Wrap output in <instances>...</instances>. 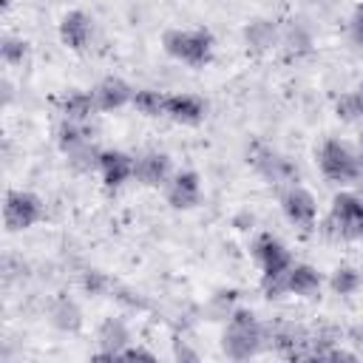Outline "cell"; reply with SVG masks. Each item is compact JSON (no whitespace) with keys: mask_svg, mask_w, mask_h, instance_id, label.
<instances>
[{"mask_svg":"<svg viewBox=\"0 0 363 363\" xmlns=\"http://www.w3.org/2000/svg\"><path fill=\"white\" fill-rule=\"evenodd\" d=\"M264 346V326L258 323L252 309H233L227 318V329L221 337V349L230 360H250Z\"/></svg>","mask_w":363,"mask_h":363,"instance_id":"cell-1","label":"cell"},{"mask_svg":"<svg viewBox=\"0 0 363 363\" xmlns=\"http://www.w3.org/2000/svg\"><path fill=\"white\" fill-rule=\"evenodd\" d=\"M162 48L167 57L184 62L190 68H201L213 60L216 40L207 28H170L162 37Z\"/></svg>","mask_w":363,"mask_h":363,"instance_id":"cell-2","label":"cell"},{"mask_svg":"<svg viewBox=\"0 0 363 363\" xmlns=\"http://www.w3.org/2000/svg\"><path fill=\"white\" fill-rule=\"evenodd\" d=\"M323 230L332 238H363V199L357 193H337L332 199Z\"/></svg>","mask_w":363,"mask_h":363,"instance_id":"cell-3","label":"cell"},{"mask_svg":"<svg viewBox=\"0 0 363 363\" xmlns=\"http://www.w3.org/2000/svg\"><path fill=\"white\" fill-rule=\"evenodd\" d=\"M318 164L323 170V176L329 182L337 184H354L360 176V162H357V150H352L346 142L340 139H326L318 150Z\"/></svg>","mask_w":363,"mask_h":363,"instance_id":"cell-4","label":"cell"},{"mask_svg":"<svg viewBox=\"0 0 363 363\" xmlns=\"http://www.w3.org/2000/svg\"><path fill=\"white\" fill-rule=\"evenodd\" d=\"M247 162L269 182V184H295L298 182V167L284 156L278 153L275 147L269 145H261V142H252L250 150H247Z\"/></svg>","mask_w":363,"mask_h":363,"instance_id":"cell-5","label":"cell"},{"mask_svg":"<svg viewBox=\"0 0 363 363\" xmlns=\"http://www.w3.org/2000/svg\"><path fill=\"white\" fill-rule=\"evenodd\" d=\"M43 213H45V207H43V199L37 193H31V190H9L6 193L3 221H6L9 233H20V230L34 227L43 218Z\"/></svg>","mask_w":363,"mask_h":363,"instance_id":"cell-6","label":"cell"},{"mask_svg":"<svg viewBox=\"0 0 363 363\" xmlns=\"http://www.w3.org/2000/svg\"><path fill=\"white\" fill-rule=\"evenodd\" d=\"M281 210H284L286 221L295 224V227L303 230V233H309V230L315 227V221H318V201H315V196H312L306 187H301V184H289V187L281 193Z\"/></svg>","mask_w":363,"mask_h":363,"instance_id":"cell-7","label":"cell"},{"mask_svg":"<svg viewBox=\"0 0 363 363\" xmlns=\"http://www.w3.org/2000/svg\"><path fill=\"white\" fill-rule=\"evenodd\" d=\"M164 199L173 210H193L201 204V179L196 170H176L164 184Z\"/></svg>","mask_w":363,"mask_h":363,"instance_id":"cell-8","label":"cell"},{"mask_svg":"<svg viewBox=\"0 0 363 363\" xmlns=\"http://www.w3.org/2000/svg\"><path fill=\"white\" fill-rule=\"evenodd\" d=\"M252 258L258 261L261 272L264 275H284L295 261L289 255V250L269 233H261L255 241H252Z\"/></svg>","mask_w":363,"mask_h":363,"instance_id":"cell-9","label":"cell"},{"mask_svg":"<svg viewBox=\"0 0 363 363\" xmlns=\"http://www.w3.org/2000/svg\"><path fill=\"white\" fill-rule=\"evenodd\" d=\"M170 176H173V162H170V156H167V153L147 150V153L136 156L133 179H136V182H142L145 187H164Z\"/></svg>","mask_w":363,"mask_h":363,"instance_id":"cell-10","label":"cell"},{"mask_svg":"<svg viewBox=\"0 0 363 363\" xmlns=\"http://www.w3.org/2000/svg\"><path fill=\"white\" fill-rule=\"evenodd\" d=\"M91 37H94V20H91L85 11L74 9V11H68V14L60 20V40H62L65 48H71V51H85V48L91 45Z\"/></svg>","mask_w":363,"mask_h":363,"instance_id":"cell-11","label":"cell"},{"mask_svg":"<svg viewBox=\"0 0 363 363\" xmlns=\"http://www.w3.org/2000/svg\"><path fill=\"white\" fill-rule=\"evenodd\" d=\"M94 99L99 111H119L128 102H133V88L122 77H105L94 88Z\"/></svg>","mask_w":363,"mask_h":363,"instance_id":"cell-12","label":"cell"},{"mask_svg":"<svg viewBox=\"0 0 363 363\" xmlns=\"http://www.w3.org/2000/svg\"><path fill=\"white\" fill-rule=\"evenodd\" d=\"M204 99L193 96V94H170L164 99V116L179 122V125H199L204 119Z\"/></svg>","mask_w":363,"mask_h":363,"instance_id":"cell-13","label":"cell"},{"mask_svg":"<svg viewBox=\"0 0 363 363\" xmlns=\"http://www.w3.org/2000/svg\"><path fill=\"white\" fill-rule=\"evenodd\" d=\"M133 164L136 159L122 153V150H102L99 156V176L108 187H122L125 182L133 179Z\"/></svg>","mask_w":363,"mask_h":363,"instance_id":"cell-14","label":"cell"},{"mask_svg":"<svg viewBox=\"0 0 363 363\" xmlns=\"http://www.w3.org/2000/svg\"><path fill=\"white\" fill-rule=\"evenodd\" d=\"M96 340H99V357H119L128 346H130V332L125 326V320L119 318H108L99 332H96Z\"/></svg>","mask_w":363,"mask_h":363,"instance_id":"cell-15","label":"cell"},{"mask_svg":"<svg viewBox=\"0 0 363 363\" xmlns=\"http://www.w3.org/2000/svg\"><path fill=\"white\" fill-rule=\"evenodd\" d=\"M278 40H281V31H278V26H275L272 20H267V17H255L252 23L244 26V45H247V51H252V54L269 51Z\"/></svg>","mask_w":363,"mask_h":363,"instance_id":"cell-16","label":"cell"},{"mask_svg":"<svg viewBox=\"0 0 363 363\" xmlns=\"http://www.w3.org/2000/svg\"><path fill=\"white\" fill-rule=\"evenodd\" d=\"M318 289H320V272L312 264H292L286 269V292L289 295L312 298Z\"/></svg>","mask_w":363,"mask_h":363,"instance_id":"cell-17","label":"cell"},{"mask_svg":"<svg viewBox=\"0 0 363 363\" xmlns=\"http://www.w3.org/2000/svg\"><path fill=\"white\" fill-rule=\"evenodd\" d=\"M88 142H94V128L88 122H77V119H62L60 122V128H57V145H60V150L65 156L71 150L88 145Z\"/></svg>","mask_w":363,"mask_h":363,"instance_id":"cell-18","label":"cell"},{"mask_svg":"<svg viewBox=\"0 0 363 363\" xmlns=\"http://www.w3.org/2000/svg\"><path fill=\"white\" fill-rule=\"evenodd\" d=\"M96 108V99H94V91H68L62 99H60V113L62 119H77V122H88L94 116Z\"/></svg>","mask_w":363,"mask_h":363,"instance_id":"cell-19","label":"cell"},{"mask_svg":"<svg viewBox=\"0 0 363 363\" xmlns=\"http://www.w3.org/2000/svg\"><path fill=\"white\" fill-rule=\"evenodd\" d=\"M51 323L60 332H79L82 326V309L71 298H57L51 306Z\"/></svg>","mask_w":363,"mask_h":363,"instance_id":"cell-20","label":"cell"},{"mask_svg":"<svg viewBox=\"0 0 363 363\" xmlns=\"http://www.w3.org/2000/svg\"><path fill=\"white\" fill-rule=\"evenodd\" d=\"M281 45H284V51H286L289 57H303V54L312 51V34L306 31V26L292 23V26L281 34Z\"/></svg>","mask_w":363,"mask_h":363,"instance_id":"cell-21","label":"cell"},{"mask_svg":"<svg viewBox=\"0 0 363 363\" xmlns=\"http://www.w3.org/2000/svg\"><path fill=\"white\" fill-rule=\"evenodd\" d=\"M164 94L162 91H153V88H139L133 91V108L145 116H164Z\"/></svg>","mask_w":363,"mask_h":363,"instance_id":"cell-22","label":"cell"},{"mask_svg":"<svg viewBox=\"0 0 363 363\" xmlns=\"http://www.w3.org/2000/svg\"><path fill=\"white\" fill-rule=\"evenodd\" d=\"M99 156H102V150L94 142H88V145H82V147L68 153V164L77 173H91V170H99Z\"/></svg>","mask_w":363,"mask_h":363,"instance_id":"cell-23","label":"cell"},{"mask_svg":"<svg viewBox=\"0 0 363 363\" xmlns=\"http://www.w3.org/2000/svg\"><path fill=\"white\" fill-rule=\"evenodd\" d=\"M360 284H363V278L354 267H337L329 278V286L335 295H354L360 289Z\"/></svg>","mask_w":363,"mask_h":363,"instance_id":"cell-24","label":"cell"},{"mask_svg":"<svg viewBox=\"0 0 363 363\" xmlns=\"http://www.w3.org/2000/svg\"><path fill=\"white\" fill-rule=\"evenodd\" d=\"M26 57H28V43H26L23 37L6 34V37L0 40V60H3L6 65H23Z\"/></svg>","mask_w":363,"mask_h":363,"instance_id":"cell-25","label":"cell"},{"mask_svg":"<svg viewBox=\"0 0 363 363\" xmlns=\"http://www.w3.org/2000/svg\"><path fill=\"white\" fill-rule=\"evenodd\" d=\"M335 113H337V119H343V122L360 119V116H363V96H360L357 91L340 94V96L335 99Z\"/></svg>","mask_w":363,"mask_h":363,"instance_id":"cell-26","label":"cell"},{"mask_svg":"<svg viewBox=\"0 0 363 363\" xmlns=\"http://www.w3.org/2000/svg\"><path fill=\"white\" fill-rule=\"evenodd\" d=\"M82 289H85V292H91V295H105V292L111 289V281H108L102 272L88 269V272L82 275Z\"/></svg>","mask_w":363,"mask_h":363,"instance_id":"cell-27","label":"cell"},{"mask_svg":"<svg viewBox=\"0 0 363 363\" xmlns=\"http://www.w3.org/2000/svg\"><path fill=\"white\" fill-rule=\"evenodd\" d=\"M349 37H352L354 45L363 48V6H357L352 11V17H349Z\"/></svg>","mask_w":363,"mask_h":363,"instance_id":"cell-28","label":"cell"},{"mask_svg":"<svg viewBox=\"0 0 363 363\" xmlns=\"http://www.w3.org/2000/svg\"><path fill=\"white\" fill-rule=\"evenodd\" d=\"M173 354H176L179 360H196V357H199L193 349H187V346H184V340H176V346H173Z\"/></svg>","mask_w":363,"mask_h":363,"instance_id":"cell-29","label":"cell"},{"mask_svg":"<svg viewBox=\"0 0 363 363\" xmlns=\"http://www.w3.org/2000/svg\"><path fill=\"white\" fill-rule=\"evenodd\" d=\"M119 357H130V360H136V357H142V360H153V352L139 349V346H136V349H133V346H128V349H125Z\"/></svg>","mask_w":363,"mask_h":363,"instance_id":"cell-30","label":"cell"},{"mask_svg":"<svg viewBox=\"0 0 363 363\" xmlns=\"http://www.w3.org/2000/svg\"><path fill=\"white\" fill-rule=\"evenodd\" d=\"M11 94H14V91H11V82H9V79H3V102H6V105L11 102Z\"/></svg>","mask_w":363,"mask_h":363,"instance_id":"cell-31","label":"cell"},{"mask_svg":"<svg viewBox=\"0 0 363 363\" xmlns=\"http://www.w3.org/2000/svg\"><path fill=\"white\" fill-rule=\"evenodd\" d=\"M357 162H360V173H363V136H360V145H357Z\"/></svg>","mask_w":363,"mask_h":363,"instance_id":"cell-32","label":"cell"},{"mask_svg":"<svg viewBox=\"0 0 363 363\" xmlns=\"http://www.w3.org/2000/svg\"><path fill=\"white\" fill-rule=\"evenodd\" d=\"M354 91H357V94H360V96H363V79H360V82H357V88H354Z\"/></svg>","mask_w":363,"mask_h":363,"instance_id":"cell-33","label":"cell"}]
</instances>
